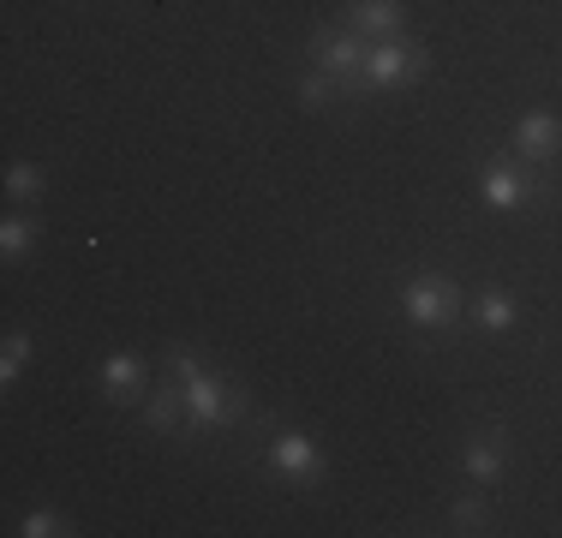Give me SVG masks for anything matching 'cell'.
<instances>
[{
	"label": "cell",
	"instance_id": "13",
	"mask_svg": "<svg viewBox=\"0 0 562 538\" xmlns=\"http://www.w3.org/2000/svg\"><path fill=\"white\" fill-rule=\"evenodd\" d=\"M36 239H43V227H36L31 215H7V222H0V258H7V264L31 258Z\"/></svg>",
	"mask_w": 562,
	"mask_h": 538
},
{
	"label": "cell",
	"instance_id": "7",
	"mask_svg": "<svg viewBox=\"0 0 562 538\" xmlns=\"http://www.w3.org/2000/svg\"><path fill=\"white\" fill-rule=\"evenodd\" d=\"M539 192H544V186H539V180H527V173H520L515 161H491V168L479 173V198H485L491 210H527Z\"/></svg>",
	"mask_w": 562,
	"mask_h": 538
},
{
	"label": "cell",
	"instance_id": "9",
	"mask_svg": "<svg viewBox=\"0 0 562 538\" xmlns=\"http://www.w3.org/2000/svg\"><path fill=\"white\" fill-rule=\"evenodd\" d=\"M503 467H508V437H503V425H491L485 437L461 442V473L473 479V484H497Z\"/></svg>",
	"mask_w": 562,
	"mask_h": 538
},
{
	"label": "cell",
	"instance_id": "1",
	"mask_svg": "<svg viewBox=\"0 0 562 538\" xmlns=\"http://www.w3.org/2000/svg\"><path fill=\"white\" fill-rule=\"evenodd\" d=\"M168 377L186 389V425L222 430V425L246 419V389L227 383L222 371H210L192 347H173V354H168Z\"/></svg>",
	"mask_w": 562,
	"mask_h": 538
},
{
	"label": "cell",
	"instance_id": "11",
	"mask_svg": "<svg viewBox=\"0 0 562 538\" xmlns=\"http://www.w3.org/2000/svg\"><path fill=\"white\" fill-rule=\"evenodd\" d=\"M180 419H186V389L180 383H162L150 401H144V430H180Z\"/></svg>",
	"mask_w": 562,
	"mask_h": 538
},
{
	"label": "cell",
	"instance_id": "5",
	"mask_svg": "<svg viewBox=\"0 0 562 538\" xmlns=\"http://www.w3.org/2000/svg\"><path fill=\"white\" fill-rule=\"evenodd\" d=\"M515 156L527 161V168L557 161V156H562V114H544V108L520 114V120H515Z\"/></svg>",
	"mask_w": 562,
	"mask_h": 538
},
{
	"label": "cell",
	"instance_id": "16",
	"mask_svg": "<svg viewBox=\"0 0 562 538\" xmlns=\"http://www.w3.org/2000/svg\"><path fill=\"white\" fill-rule=\"evenodd\" d=\"M449 527H454V533H491V508L479 503V496H454Z\"/></svg>",
	"mask_w": 562,
	"mask_h": 538
},
{
	"label": "cell",
	"instance_id": "17",
	"mask_svg": "<svg viewBox=\"0 0 562 538\" xmlns=\"http://www.w3.org/2000/svg\"><path fill=\"white\" fill-rule=\"evenodd\" d=\"M329 102H341V85L329 72H305V85H300V108H329Z\"/></svg>",
	"mask_w": 562,
	"mask_h": 538
},
{
	"label": "cell",
	"instance_id": "4",
	"mask_svg": "<svg viewBox=\"0 0 562 538\" xmlns=\"http://www.w3.org/2000/svg\"><path fill=\"white\" fill-rule=\"evenodd\" d=\"M419 72H425V48L413 43L407 31L366 48V97L371 90H395V85H407V78H419Z\"/></svg>",
	"mask_w": 562,
	"mask_h": 538
},
{
	"label": "cell",
	"instance_id": "2",
	"mask_svg": "<svg viewBox=\"0 0 562 538\" xmlns=\"http://www.w3.org/2000/svg\"><path fill=\"white\" fill-rule=\"evenodd\" d=\"M366 36L353 24H317L312 31V66L341 85V97H366Z\"/></svg>",
	"mask_w": 562,
	"mask_h": 538
},
{
	"label": "cell",
	"instance_id": "18",
	"mask_svg": "<svg viewBox=\"0 0 562 538\" xmlns=\"http://www.w3.org/2000/svg\"><path fill=\"white\" fill-rule=\"evenodd\" d=\"M19 533H24V538H60L66 527H60V515H48V508H31Z\"/></svg>",
	"mask_w": 562,
	"mask_h": 538
},
{
	"label": "cell",
	"instance_id": "12",
	"mask_svg": "<svg viewBox=\"0 0 562 538\" xmlns=\"http://www.w3.org/2000/svg\"><path fill=\"white\" fill-rule=\"evenodd\" d=\"M515 323H520V305L508 300L503 288L479 293V329H485V335H503V329H515Z\"/></svg>",
	"mask_w": 562,
	"mask_h": 538
},
{
	"label": "cell",
	"instance_id": "8",
	"mask_svg": "<svg viewBox=\"0 0 562 538\" xmlns=\"http://www.w3.org/2000/svg\"><path fill=\"white\" fill-rule=\"evenodd\" d=\"M341 24H353L366 43H390V36L407 31V7H401V0H347Z\"/></svg>",
	"mask_w": 562,
	"mask_h": 538
},
{
	"label": "cell",
	"instance_id": "10",
	"mask_svg": "<svg viewBox=\"0 0 562 538\" xmlns=\"http://www.w3.org/2000/svg\"><path fill=\"white\" fill-rule=\"evenodd\" d=\"M97 383H102V395H109L114 407H132V401H144V389H150V383H144V359H132V354H109V359H102Z\"/></svg>",
	"mask_w": 562,
	"mask_h": 538
},
{
	"label": "cell",
	"instance_id": "6",
	"mask_svg": "<svg viewBox=\"0 0 562 538\" xmlns=\"http://www.w3.org/2000/svg\"><path fill=\"white\" fill-rule=\"evenodd\" d=\"M270 467L293 484H317L324 479V449H317L305 430H281V437L270 442Z\"/></svg>",
	"mask_w": 562,
	"mask_h": 538
},
{
	"label": "cell",
	"instance_id": "14",
	"mask_svg": "<svg viewBox=\"0 0 562 538\" xmlns=\"http://www.w3.org/2000/svg\"><path fill=\"white\" fill-rule=\"evenodd\" d=\"M43 168H36V161H12L7 168V198H19V204H36V198H43Z\"/></svg>",
	"mask_w": 562,
	"mask_h": 538
},
{
	"label": "cell",
	"instance_id": "3",
	"mask_svg": "<svg viewBox=\"0 0 562 538\" xmlns=\"http://www.w3.org/2000/svg\"><path fill=\"white\" fill-rule=\"evenodd\" d=\"M401 312H407L413 329H454V317H461V281L437 276V269L407 276L401 281Z\"/></svg>",
	"mask_w": 562,
	"mask_h": 538
},
{
	"label": "cell",
	"instance_id": "15",
	"mask_svg": "<svg viewBox=\"0 0 562 538\" xmlns=\"http://www.w3.org/2000/svg\"><path fill=\"white\" fill-rule=\"evenodd\" d=\"M31 366V335L24 329H7V354H0V383H19V371Z\"/></svg>",
	"mask_w": 562,
	"mask_h": 538
}]
</instances>
